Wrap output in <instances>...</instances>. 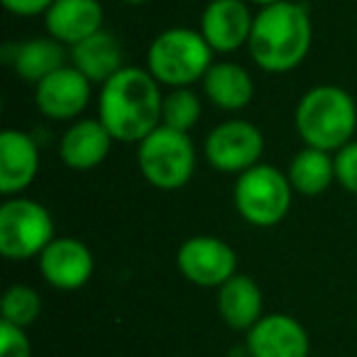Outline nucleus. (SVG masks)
<instances>
[{"mask_svg":"<svg viewBox=\"0 0 357 357\" xmlns=\"http://www.w3.org/2000/svg\"><path fill=\"white\" fill-rule=\"evenodd\" d=\"M218 308L233 331H250L262 318V291L245 274H235L220 287Z\"/></svg>","mask_w":357,"mask_h":357,"instance_id":"18","label":"nucleus"},{"mask_svg":"<svg viewBox=\"0 0 357 357\" xmlns=\"http://www.w3.org/2000/svg\"><path fill=\"white\" fill-rule=\"evenodd\" d=\"M357 128V108L347 91L337 86H316L296 108V130L308 147L342 149Z\"/></svg>","mask_w":357,"mask_h":357,"instance_id":"3","label":"nucleus"},{"mask_svg":"<svg viewBox=\"0 0 357 357\" xmlns=\"http://www.w3.org/2000/svg\"><path fill=\"white\" fill-rule=\"evenodd\" d=\"M0 357H32L30 340L22 328L13 323H0Z\"/></svg>","mask_w":357,"mask_h":357,"instance_id":"25","label":"nucleus"},{"mask_svg":"<svg viewBox=\"0 0 357 357\" xmlns=\"http://www.w3.org/2000/svg\"><path fill=\"white\" fill-rule=\"evenodd\" d=\"M204 91L208 100H213L218 108L240 110L252 100L255 84L243 66L220 61V64H211V69L206 71Z\"/></svg>","mask_w":357,"mask_h":357,"instance_id":"19","label":"nucleus"},{"mask_svg":"<svg viewBox=\"0 0 357 357\" xmlns=\"http://www.w3.org/2000/svg\"><path fill=\"white\" fill-rule=\"evenodd\" d=\"M91 81L76 66H61L37 84V108L52 120H71L89 105Z\"/></svg>","mask_w":357,"mask_h":357,"instance_id":"12","label":"nucleus"},{"mask_svg":"<svg viewBox=\"0 0 357 357\" xmlns=\"http://www.w3.org/2000/svg\"><path fill=\"white\" fill-rule=\"evenodd\" d=\"M291 181L279 169L255 164L235 181V208L248 223L269 228L287 215L291 206Z\"/></svg>","mask_w":357,"mask_h":357,"instance_id":"6","label":"nucleus"},{"mask_svg":"<svg viewBox=\"0 0 357 357\" xmlns=\"http://www.w3.org/2000/svg\"><path fill=\"white\" fill-rule=\"evenodd\" d=\"M248 350L252 357H308L311 342L301 323L284 313H272L248 331Z\"/></svg>","mask_w":357,"mask_h":357,"instance_id":"10","label":"nucleus"},{"mask_svg":"<svg viewBox=\"0 0 357 357\" xmlns=\"http://www.w3.org/2000/svg\"><path fill=\"white\" fill-rule=\"evenodd\" d=\"M162 93L149 71L123 66L100 89L98 120L108 128L113 139L142 142L162 120Z\"/></svg>","mask_w":357,"mask_h":357,"instance_id":"1","label":"nucleus"},{"mask_svg":"<svg viewBox=\"0 0 357 357\" xmlns=\"http://www.w3.org/2000/svg\"><path fill=\"white\" fill-rule=\"evenodd\" d=\"M0 311H3V321L6 323L25 328L37 321V316H40V311H42V298L32 287L15 284V287L8 289L6 296H3Z\"/></svg>","mask_w":357,"mask_h":357,"instance_id":"22","label":"nucleus"},{"mask_svg":"<svg viewBox=\"0 0 357 357\" xmlns=\"http://www.w3.org/2000/svg\"><path fill=\"white\" fill-rule=\"evenodd\" d=\"M40 172V152L30 135L6 130L0 135V191L6 196L27 189Z\"/></svg>","mask_w":357,"mask_h":357,"instance_id":"14","label":"nucleus"},{"mask_svg":"<svg viewBox=\"0 0 357 357\" xmlns=\"http://www.w3.org/2000/svg\"><path fill=\"white\" fill-rule=\"evenodd\" d=\"M54 240V223L45 206L13 199L0 206V252L8 259H30Z\"/></svg>","mask_w":357,"mask_h":357,"instance_id":"7","label":"nucleus"},{"mask_svg":"<svg viewBox=\"0 0 357 357\" xmlns=\"http://www.w3.org/2000/svg\"><path fill=\"white\" fill-rule=\"evenodd\" d=\"M333 178H335V159H331L326 149H301L289 167V181H291L294 191L303 196L323 194Z\"/></svg>","mask_w":357,"mask_h":357,"instance_id":"21","label":"nucleus"},{"mask_svg":"<svg viewBox=\"0 0 357 357\" xmlns=\"http://www.w3.org/2000/svg\"><path fill=\"white\" fill-rule=\"evenodd\" d=\"M103 22L98 0H54L47 10V30L61 45H79L96 35Z\"/></svg>","mask_w":357,"mask_h":357,"instance_id":"15","label":"nucleus"},{"mask_svg":"<svg viewBox=\"0 0 357 357\" xmlns=\"http://www.w3.org/2000/svg\"><path fill=\"white\" fill-rule=\"evenodd\" d=\"M250 3H257V6L267 8V6H274V3H282V0H250Z\"/></svg>","mask_w":357,"mask_h":357,"instance_id":"27","label":"nucleus"},{"mask_svg":"<svg viewBox=\"0 0 357 357\" xmlns=\"http://www.w3.org/2000/svg\"><path fill=\"white\" fill-rule=\"evenodd\" d=\"M64 56L66 52L61 42H56L54 37H37V40H27L25 45L15 47L13 69L25 81L40 84L64 66Z\"/></svg>","mask_w":357,"mask_h":357,"instance_id":"20","label":"nucleus"},{"mask_svg":"<svg viewBox=\"0 0 357 357\" xmlns=\"http://www.w3.org/2000/svg\"><path fill=\"white\" fill-rule=\"evenodd\" d=\"M113 135L100 120H79L64 132L59 144V154L71 169H93L108 157Z\"/></svg>","mask_w":357,"mask_h":357,"instance_id":"16","label":"nucleus"},{"mask_svg":"<svg viewBox=\"0 0 357 357\" xmlns=\"http://www.w3.org/2000/svg\"><path fill=\"white\" fill-rule=\"evenodd\" d=\"M262 132L245 120H228L206 139V159L220 172H248L262 157Z\"/></svg>","mask_w":357,"mask_h":357,"instance_id":"9","label":"nucleus"},{"mask_svg":"<svg viewBox=\"0 0 357 357\" xmlns=\"http://www.w3.org/2000/svg\"><path fill=\"white\" fill-rule=\"evenodd\" d=\"M71 61L91 84H105L123 69V47L110 32L98 30L71 47Z\"/></svg>","mask_w":357,"mask_h":357,"instance_id":"17","label":"nucleus"},{"mask_svg":"<svg viewBox=\"0 0 357 357\" xmlns=\"http://www.w3.org/2000/svg\"><path fill=\"white\" fill-rule=\"evenodd\" d=\"M42 277L54 289L74 291L93 274V255L74 238H54L40 255Z\"/></svg>","mask_w":357,"mask_h":357,"instance_id":"13","label":"nucleus"},{"mask_svg":"<svg viewBox=\"0 0 357 357\" xmlns=\"http://www.w3.org/2000/svg\"><path fill=\"white\" fill-rule=\"evenodd\" d=\"M176 264L181 274L199 287H223L230 277H235L238 257L235 250L223 240L196 235L178 248Z\"/></svg>","mask_w":357,"mask_h":357,"instance_id":"8","label":"nucleus"},{"mask_svg":"<svg viewBox=\"0 0 357 357\" xmlns=\"http://www.w3.org/2000/svg\"><path fill=\"white\" fill-rule=\"evenodd\" d=\"M335 178L342 189L357 196V142H347L335 154Z\"/></svg>","mask_w":357,"mask_h":357,"instance_id":"24","label":"nucleus"},{"mask_svg":"<svg viewBox=\"0 0 357 357\" xmlns=\"http://www.w3.org/2000/svg\"><path fill=\"white\" fill-rule=\"evenodd\" d=\"M137 164L149 184L164 191L189 184L196 169V152L189 132L159 125L139 142Z\"/></svg>","mask_w":357,"mask_h":357,"instance_id":"5","label":"nucleus"},{"mask_svg":"<svg viewBox=\"0 0 357 357\" xmlns=\"http://www.w3.org/2000/svg\"><path fill=\"white\" fill-rule=\"evenodd\" d=\"M311 17L306 6L282 0L257 13L250 35V54L272 74L291 71L306 59L311 50Z\"/></svg>","mask_w":357,"mask_h":357,"instance_id":"2","label":"nucleus"},{"mask_svg":"<svg viewBox=\"0 0 357 357\" xmlns=\"http://www.w3.org/2000/svg\"><path fill=\"white\" fill-rule=\"evenodd\" d=\"M252 13L243 0H211L201 15V35L213 52H235L250 42Z\"/></svg>","mask_w":357,"mask_h":357,"instance_id":"11","label":"nucleus"},{"mask_svg":"<svg viewBox=\"0 0 357 357\" xmlns=\"http://www.w3.org/2000/svg\"><path fill=\"white\" fill-rule=\"evenodd\" d=\"M213 50L201 32L174 27L154 37L147 50V69L159 84L189 89L211 69Z\"/></svg>","mask_w":357,"mask_h":357,"instance_id":"4","label":"nucleus"},{"mask_svg":"<svg viewBox=\"0 0 357 357\" xmlns=\"http://www.w3.org/2000/svg\"><path fill=\"white\" fill-rule=\"evenodd\" d=\"M199 115H201V100L189 89L172 91L162 103V125L181 130V132H189L199 123Z\"/></svg>","mask_w":357,"mask_h":357,"instance_id":"23","label":"nucleus"},{"mask_svg":"<svg viewBox=\"0 0 357 357\" xmlns=\"http://www.w3.org/2000/svg\"><path fill=\"white\" fill-rule=\"evenodd\" d=\"M52 3H54V0H3L6 10L15 13V15H22V17L47 13L52 8Z\"/></svg>","mask_w":357,"mask_h":357,"instance_id":"26","label":"nucleus"},{"mask_svg":"<svg viewBox=\"0 0 357 357\" xmlns=\"http://www.w3.org/2000/svg\"><path fill=\"white\" fill-rule=\"evenodd\" d=\"M123 3H128V6H139V3H147V0H123Z\"/></svg>","mask_w":357,"mask_h":357,"instance_id":"28","label":"nucleus"}]
</instances>
